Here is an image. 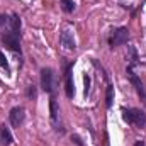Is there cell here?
Returning a JSON list of instances; mask_svg holds the SVG:
<instances>
[{
  "label": "cell",
  "instance_id": "6da1fadb",
  "mask_svg": "<svg viewBox=\"0 0 146 146\" xmlns=\"http://www.w3.org/2000/svg\"><path fill=\"white\" fill-rule=\"evenodd\" d=\"M122 121L136 126V127H143L146 126V114L139 109H124L122 110Z\"/></svg>",
  "mask_w": 146,
  "mask_h": 146
},
{
  "label": "cell",
  "instance_id": "7a4b0ae2",
  "mask_svg": "<svg viewBox=\"0 0 146 146\" xmlns=\"http://www.w3.org/2000/svg\"><path fill=\"white\" fill-rule=\"evenodd\" d=\"M127 39H129V31H127V27H117V29H114L112 34H110L109 44L112 46V48L122 46V44L127 42Z\"/></svg>",
  "mask_w": 146,
  "mask_h": 146
},
{
  "label": "cell",
  "instance_id": "3957f363",
  "mask_svg": "<svg viewBox=\"0 0 146 146\" xmlns=\"http://www.w3.org/2000/svg\"><path fill=\"white\" fill-rule=\"evenodd\" d=\"M41 87L46 94H53L54 90V73L51 68H41Z\"/></svg>",
  "mask_w": 146,
  "mask_h": 146
},
{
  "label": "cell",
  "instance_id": "277c9868",
  "mask_svg": "<svg viewBox=\"0 0 146 146\" xmlns=\"http://www.w3.org/2000/svg\"><path fill=\"white\" fill-rule=\"evenodd\" d=\"M126 73H127V78H129V82L133 83V87L136 88V92L139 94V97L146 100V92H145V87H143V83H141V80H139V76L136 75L134 72V66L133 65H127V68H126Z\"/></svg>",
  "mask_w": 146,
  "mask_h": 146
},
{
  "label": "cell",
  "instance_id": "5b68a950",
  "mask_svg": "<svg viewBox=\"0 0 146 146\" xmlns=\"http://www.w3.org/2000/svg\"><path fill=\"white\" fill-rule=\"evenodd\" d=\"M2 42L15 53H21V42H19V34H14L12 31L9 33H2Z\"/></svg>",
  "mask_w": 146,
  "mask_h": 146
},
{
  "label": "cell",
  "instance_id": "8992f818",
  "mask_svg": "<svg viewBox=\"0 0 146 146\" xmlns=\"http://www.w3.org/2000/svg\"><path fill=\"white\" fill-rule=\"evenodd\" d=\"M60 44L65 51H73L76 48V41H75V36H73L72 31L65 29L61 34H60Z\"/></svg>",
  "mask_w": 146,
  "mask_h": 146
},
{
  "label": "cell",
  "instance_id": "52a82bcc",
  "mask_svg": "<svg viewBox=\"0 0 146 146\" xmlns=\"http://www.w3.org/2000/svg\"><path fill=\"white\" fill-rule=\"evenodd\" d=\"M24 119H26V114H24V107H21V106L14 107L9 114V121H10V124L14 127H19L24 122Z\"/></svg>",
  "mask_w": 146,
  "mask_h": 146
},
{
  "label": "cell",
  "instance_id": "ba28073f",
  "mask_svg": "<svg viewBox=\"0 0 146 146\" xmlns=\"http://www.w3.org/2000/svg\"><path fill=\"white\" fill-rule=\"evenodd\" d=\"M65 92H66V97L73 99L75 95V85H73V73H72V65L66 66V80H65Z\"/></svg>",
  "mask_w": 146,
  "mask_h": 146
},
{
  "label": "cell",
  "instance_id": "9c48e42d",
  "mask_svg": "<svg viewBox=\"0 0 146 146\" xmlns=\"http://www.w3.org/2000/svg\"><path fill=\"white\" fill-rule=\"evenodd\" d=\"M49 112H51V122H53L54 129L58 131V129H60V122H58V119H60V110H58V104H56V99H54V97H51V100H49Z\"/></svg>",
  "mask_w": 146,
  "mask_h": 146
},
{
  "label": "cell",
  "instance_id": "30bf717a",
  "mask_svg": "<svg viewBox=\"0 0 146 146\" xmlns=\"http://www.w3.org/2000/svg\"><path fill=\"white\" fill-rule=\"evenodd\" d=\"M0 139H2V143L5 146H10L14 143V136H12V133H10V129H9V126H0Z\"/></svg>",
  "mask_w": 146,
  "mask_h": 146
},
{
  "label": "cell",
  "instance_id": "8fae6325",
  "mask_svg": "<svg viewBox=\"0 0 146 146\" xmlns=\"http://www.w3.org/2000/svg\"><path fill=\"white\" fill-rule=\"evenodd\" d=\"M9 26H10V31L14 34H21V19L17 14H12L9 17Z\"/></svg>",
  "mask_w": 146,
  "mask_h": 146
},
{
  "label": "cell",
  "instance_id": "7c38bea8",
  "mask_svg": "<svg viewBox=\"0 0 146 146\" xmlns=\"http://www.w3.org/2000/svg\"><path fill=\"white\" fill-rule=\"evenodd\" d=\"M112 100H114V87L107 85V88H106V106H107V109L112 107Z\"/></svg>",
  "mask_w": 146,
  "mask_h": 146
},
{
  "label": "cell",
  "instance_id": "4fadbf2b",
  "mask_svg": "<svg viewBox=\"0 0 146 146\" xmlns=\"http://www.w3.org/2000/svg\"><path fill=\"white\" fill-rule=\"evenodd\" d=\"M60 3H61V9L66 14H72L73 10H75V2L73 0H60Z\"/></svg>",
  "mask_w": 146,
  "mask_h": 146
},
{
  "label": "cell",
  "instance_id": "5bb4252c",
  "mask_svg": "<svg viewBox=\"0 0 146 146\" xmlns=\"http://www.w3.org/2000/svg\"><path fill=\"white\" fill-rule=\"evenodd\" d=\"M127 60H129V65H133V66L138 63V53L134 48H129V58Z\"/></svg>",
  "mask_w": 146,
  "mask_h": 146
},
{
  "label": "cell",
  "instance_id": "9a60e30c",
  "mask_svg": "<svg viewBox=\"0 0 146 146\" xmlns=\"http://www.w3.org/2000/svg\"><path fill=\"white\" fill-rule=\"evenodd\" d=\"M26 95H27V97H29V99H36V87H34V85H29V87H27V92H26Z\"/></svg>",
  "mask_w": 146,
  "mask_h": 146
},
{
  "label": "cell",
  "instance_id": "2e32d148",
  "mask_svg": "<svg viewBox=\"0 0 146 146\" xmlns=\"http://www.w3.org/2000/svg\"><path fill=\"white\" fill-rule=\"evenodd\" d=\"M0 66L5 68V70H9V61H7V58H5V54L2 51H0Z\"/></svg>",
  "mask_w": 146,
  "mask_h": 146
},
{
  "label": "cell",
  "instance_id": "e0dca14e",
  "mask_svg": "<svg viewBox=\"0 0 146 146\" xmlns=\"http://www.w3.org/2000/svg\"><path fill=\"white\" fill-rule=\"evenodd\" d=\"M83 82H85V95H88V92H90V76L85 75L83 76Z\"/></svg>",
  "mask_w": 146,
  "mask_h": 146
},
{
  "label": "cell",
  "instance_id": "ac0fdd59",
  "mask_svg": "<svg viewBox=\"0 0 146 146\" xmlns=\"http://www.w3.org/2000/svg\"><path fill=\"white\" fill-rule=\"evenodd\" d=\"M72 141L76 146H83V143H82V139H80V136H78V134H73V136H72Z\"/></svg>",
  "mask_w": 146,
  "mask_h": 146
},
{
  "label": "cell",
  "instance_id": "d6986e66",
  "mask_svg": "<svg viewBox=\"0 0 146 146\" xmlns=\"http://www.w3.org/2000/svg\"><path fill=\"white\" fill-rule=\"evenodd\" d=\"M3 24H9V17H7V15H0V27H2Z\"/></svg>",
  "mask_w": 146,
  "mask_h": 146
},
{
  "label": "cell",
  "instance_id": "ffe728a7",
  "mask_svg": "<svg viewBox=\"0 0 146 146\" xmlns=\"http://www.w3.org/2000/svg\"><path fill=\"white\" fill-rule=\"evenodd\" d=\"M134 146H145V143H143V141H136V145Z\"/></svg>",
  "mask_w": 146,
  "mask_h": 146
}]
</instances>
